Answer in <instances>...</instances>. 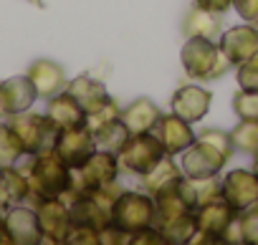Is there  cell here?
Masks as SVG:
<instances>
[{"label": "cell", "mask_w": 258, "mask_h": 245, "mask_svg": "<svg viewBox=\"0 0 258 245\" xmlns=\"http://www.w3.org/2000/svg\"><path fill=\"white\" fill-rule=\"evenodd\" d=\"M220 242H230V245H238L243 242V227H240V212H235V217L228 222L225 232L220 235Z\"/></svg>", "instance_id": "36"}, {"label": "cell", "mask_w": 258, "mask_h": 245, "mask_svg": "<svg viewBox=\"0 0 258 245\" xmlns=\"http://www.w3.org/2000/svg\"><path fill=\"white\" fill-rule=\"evenodd\" d=\"M33 3H41V0H33Z\"/></svg>", "instance_id": "41"}, {"label": "cell", "mask_w": 258, "mask_h": 245, "mask_svg": "<svg viewBox=\"0 0 258 245\" xmlns=\"http://www.w3.org/2000/svg\"><path fill=\"white\" fill-rule=\"evenodd\" d=\"M91 132H94L96 147H99V149H109V152H114V154H116V152L126 144V139H129V129L124 127L121 116L114 119V121H106V124H101V127H96V129H91Z\"/></svg>", "instance_id": "26"}, {"label": "cell", "mask_w": 258, "mask_h": 245, "mask_svg": "<svg viewBox=\"0 0 258 245\" xmlns=\"http://www.w3.org/2000/svg\"><path fill=\"white\" fill-rule=\"evenodd\" d=\"M233 217H235V210L223 197H215V200H208L205 205H200L195 210V230L210 235L218 242Z\"/></svg>", "instance_id": "18"}, {"label": "cell", "mask_w": 258, "mask_h": 245, "mask_svg": "<svg viewBox=\"0 0 258 245\" xmlns=\"http://www.w3.org/2000/svg\"><path fill=\"white\" fill-rule=\"evenodd\" d=\"M0 99H3V106L11 116V114L28 111L36 104L38 91H36L33 81L28 78V73H23V76H11L6 81H0Z\"/></svg>", "instance_id": "20"}, {"label": "cell", "mask_w": 258, "mask_h": 245, "mask_svg": "<svg viewBox=\"0 0 258 245\" xmlns=\"http://www.w3.org/2000/svg\"><path fill=\"white\" fill-rule=\"evenodd\" d=\"M218 46L228 56V61L233 66H238V63L258 56V26H253V23L233 26V28L220 33Z\"/></svg>", "instance_id": "13"}, {"label": "cell", "mask_w": 258, "mask_h": 245, "mask_svg": "<svg viewBox=\"0 0 258 245\" xmlns=\"http://www.w3.org/2000/svg\"><path fill=\"white\" fill-rule=\"evenodd\" d=\"M6 121L13 127V132L18 134L26 157H28V154L46 152V149H53V142H56L58 129L53 127V121H51L46 114H33V111L28 109V111L6 116Z\"/></svg>", "instance_id": "8"}, {"label": "cell", "mask_w": 258, "mask_h": 245, "mask_svg": "<svg viewBox=\"0 0 258 245\" xmlns=\"http://www.w3.org/2000/svg\"><path fill=\"white\" fill-rule=\"evenodd\" d=\"M0 245H11L8 232H6V215H3V210H0Z\"/></svg>", "instance_id": "38"}, {"label": "cell", "mask_w": 258, "mask_h": 245, "mask_svg": "<svg viewBox=\"0 0 258 245\" xmlns=\"http://www.w3.org/2000/svg\"><path fill=\"white\" fill-rule=\"evenodd\" d=\"M66 242H71V245H99V230L89 227V225H71Z\"/></svg>", "instance_id": "33"}, {"label": "cell", "mask_w": 258, "mask_h": 245, "mask_svg": "<svg viewBox=\"0 0 258 245\" xmlns=\"http://www.w3.org/2000/svg\"><path fill=\"white\" fill-rule=\"evenodd\" d=\"M177 192L182 195V200L192 210H198L208 200L220 197V180L218 177H185L180 182V190Z\"/></svg>", "instance_id": "25"}, {"label": "cell", "mask_w": 258, "mask_h": 245, "mask_svg": "<svg viewBox=\"0 0 258 245\" xmlns=\"http://www.w3.org/2000/svg\"><path fill=\"white\" fill-rule=\"evenodd\" d=\"M182 33H185V38H210V41H218L220 33H223V16L213 13L208 8L195 6L182 18Z\"/></svg>", "instance_id": "22"}, {"label": "cell", "mask_w": 258, "mask_h": 245, "mask_svg": "<svg viewBox=\"0 0 258 245\" xmlns=\"http://www.w3.org/2000/svg\"><path fill=\"white\" fill-rule=\"evenodd\" d=\"M21 170L28 180V202L31 205H36L41 200H51V197H63L69 192L71 167L53 149L28 154V162Z\"/></svg>", "instance_id": "2"}, {"label": "cell", "mask_w": 258, "mask_h": 245, "mask_svg": "<svg viewBox=\"0 0 258 245\" xmlns=\"http://www.w3.org/2000/svg\"><path fill=\"white\" fill-rule=\"evenodd\" d=\"M111 222L119 225L126 235L155 227V197L147 190H121L111 210Z\"/></svg>", "instance_id": "6"}, {"label": "cell", "mask_w": 258, "mask_h": 245, "mask_svg": "<svg viewBox=\"0 0 258 245\" xmlns=\"http://www.w3.org/2000/svg\"><path fill=\"white\" fill-rule=\"evenodd\" d=\"M96 149V139H94V132L84 124V127H71V129H61L56 134V142H53V152L74 170V167H81Z\"/></svg>", "instance_id": "11"}, {"label": "cell", "mask_w": 258, "mask_h": 245, "mask_svg": "<svg viewBox=\"0 0 258 245\" xmlns=\"http://www.w3.org/2000/svg\"><path fill=\"white\" fill-rule=\"evenodd\" d=\"M233 149L240 154H258V119H240L230 132Z\"/></svg>", "instance_id": "27"}, {"label": "cell", "mask_w": 258, "mask_h": 245, "mask_svg": "<svg viewBox=\"0 0 258 245\" xmlns=\"http://www.w3.org/2000/svg\"><path fill=\"white\" fill-rule=\"evenodd\" d=\"M121 116V106L116 104V99H106L96 111H91L89 116H86V127L89 129H96V127H101V124H106V121H114V119H119Z\"/></svg>", "instance_id": "30"}, {"label": "cell", "mask_w": 258, "mask_h": 245, "mask_svg": "<svg viewBox=\"0 0 258 245\" xmlns=\"http://www.w3.org/2000/svg\"><path fill=\"white\" fill-rule=\"evenodd\" d=\"M119 185H109V187H96V190H86L81 195H76L69 202V212H71V225H89V227H106L111 222V210L119 195Z\"/></svg>", "instance_id": "5"}, {"label": "cell", "mask_w": 258, "mask_h": 245, "mask_svg": "<svg viewBox=\"0 0 258 245\" xmlns=\"http://www.w3.org/2000/svg\"><path fill=\"white\" fill-rule=\"evenodd\" d=\"M152 132H155L157 139L162 142L165 152L172 154V157L182 154V152L198 139V132L192 129V124H190V121H185L182 116H177L175 111L162 114V119L157 121V127H155Z\"/></svg>", "instance_id": "14"}, {"label": "cell", "mask_w": 258, "mask_h": 245, "mask_svg": "<svg viewBox=\"0 0 258 245\" xmlns=\"http://www.w3.org/2000/svg\"><path fill=\"white\" fill-rule=\"evenodd\" d=\"M230 132L223 129H203L198 139L180 154V167L185 177H218L228 159L233 157Z\"/></svg>", "instance_id": "1"}, {"label": "cell", "mask_w": 258, "mask_h": 245, "mask_svg": "<svg viewBox=\"0 0 258 245\" xmlns=\"http://www.w3.org/2000/svg\"><path fill=\"white\" fill-rule=\"evenodd\" d=\"M126 242H129V235L114 222L99 230V245H126Z\"/></svg>", "instance_id": "34"}, {"label": "cell", "mask_w": 258, "mask_h": 245, "mask_svg": "<svg viewBox=\"0 0 258 245\" xmlns=\"http://www.w3.org/2000/svg\"><path fill=\"white\" fill-rule=\"evenodd\" d=\"M23 157H26V152H23L18 134L13 132V127L8 121H0V167L18 165Z\"/></svg>", "instance_id": "28"}, {"label": "cell", "mask_w": 258, "mask_h": 245, "mask_svg": "<svg viewBox=\"0 0 258 245\" xmlns=\"http://www.w3.org/2000/svg\"><path fill=\"white\" fill-rule=\"evenodd\" d=\"M46 116L53 121V127L61 129H71V127H84L86 124V109L63 89L61 94L46 99Z\"/></svg>", "instance_id": "19"}, {"label": "cell", "mask_w": 258, "mask_h": 245, "mask_svg": "<svg viewBox=\"0 0 258 245\" xmlns=\"http://www.w3.org/2000/svg\"><path fill=\"white\" fill-rule=\"evenodd\" d=\"M8 116V111H6V106H3V99H0V121H3Z\"/></svg>", "instance_id": "40"}, {"label": "cell", "mask_w": 258, "mask_h": 245, "mask_svg": "<svg viewBox=\"0 0 258 245\" xmlns=\"http://www.w3.org/2000/svg\"><path fill=\"white\" fill-rule=\"evenodd\" d=\"M195 6H200V8H208V11H213V13H228L230 8H233V0H195Z\"/></svg>", "instance_id": "37"}, {"label": "cell", "mask_w": 258, "mask_h": 245, "mask_svg": "<svg viewBox=\"0 0 258 245\" xmlns=\"http://www.w3.org/2000/svg\"><path fill=\"white\" fill-rule=\"evenodd\" d=\"M233 11L245 21L258 26V0H233Z\"/></svg>", "instance_id": "35"}, {"label": "cell", "mask_w": 258, "mask_h": 245, "mask_svg": "<svg viewBox=\"0 0 258 245\" xmlns=\"http://www.w3.org/2000/svg\"><path fill=\"white\" fill-rule=\"evenodd\" d=\"M28 78L33 81L36 91H38V99H51L56 94H61L69 84L66 78V71L61 63L51 61V58H38L28 66Z\"/></svg>", "instance_id": "16"}, {"label": "cell", "mask_w": 258, "mask_h": 245, "mask_svg": "<svg viewBox=\"0 0 258 245\" xmlns=\"http://www.w3.org/2000/svg\"><path fill=\"white\" fill-rule=\"evenodd\" d=\"M6 232H8L11 245H38V242H43V232H41V225H38L36 207L16 205V207L6 210Z\"/></svg>", "instance_id": "15"}, {"label": "cell", "mask_w": 258, "mask_h": 245, "mask_svg": "<svg viewBox=\"0 0 258 245\" xmlns=\"http://www.w3.org/2000/svg\"><path fill=\"white\" fill-rule=\"evenodd\" d=\"M220 197L235 210L243 212L253 205H258V177L253 170H230L220 180Z\"/></svg>", "instance_id": "9"}, {"label": "cell", "mask_w": 258, "mask_h": 245, "mask_svg": "<svg viewBox=\"0 0 258 245\" xmlns=\"http://www.w3.org/2000/svg\"><path fill=\"white\" fill-rule=\"evenodd\" d=\"M250 170H253V175L258 177V154H253V165H250Z\"/></svg>", "instance_id": "39"}, {"label": "cell", "mask_w": 258, "mask_h": 245, "mask_svg": "<svg viewBox=\"0 0 258 245\" xmlns=\"http://www.w3.org/2000/svg\"><path fill=\"white\" fill-rule=\"evenodd\" d=\"M180 63L192 81H215L220 78L233 63L220 51L218 41L210 38H185L180 51Z\"/></svg>", "instance_id": "3"}, {"label": "cell", "mask_w": 258, "mask_h": 245, "mask_svg": "<svg viewBox=\"0 0 258 245\" xmlns=\"http://www.w3.org/2000/svg\"><path fill=\"white\" fill-rule=\"evenodd\" d=\"M240 227H243V242L258 245V205L240 212Z\"/></svg>", "instance_id": "32"}, {"label": "cell", "mask_w": 258, "mask_h": 245, "mask_svg": "<svg viewBox=\"0 0 258 245\" xmlns=\"http://www.w3.org/2000/svg\"><path fill=\"white\" fill-rule=\"evenodd\" d=\"M235 78H238V86L245 89V91H258V56L243 61L235 66Z\"/></svg>", "instance_id": "31"}, {"label": "cell", "mask_w": 258, "mask_h": 245, "mask_svg": "<svg viewBox=\"0 0 258 245\" xmlns=\"http://www.w3.org/2000/svg\"><path fill=\"white\" fill-rule=\"evenodd\" d=\"M210 104H213V94L208 89H203L200 84H182L175 89L170 99V111H175L190 124H198L210 111Z\"/></svg>", "instance_id": "12"}, {"label": "cell", "mask_w": 258, "mask_h": 245, "mask_svg": "<svg viewBox=\"0 0 258 245\" xmlns=\"http://www.w3.org/2000/svg\"><path fill=\"white\" fill-rule=\"evenodd\" d=\"M36 215H38V225L43 232V242L51 245H61L66 242L69 232H71V212L69 205L61 197H51V200H41L33 205Z\"/></svg>", "instance_id": "10"}, {"label": "cell", "mask_w": 258, "mask_h": 245, "mask_svg": "<svg viewBox=\"0 0 258 245\" xmlns=\"http://www.w3.org/2000/svg\"><path fill=\"white\" fill-rule=\"evenodd\" d=\"M28 200V180L18 165L0 167V210H11Z\"/></svg>", "instance_id": "23"}, {"label": "cell", "mask_w": 258, "mask_h": 245, "mask_svg": "<svg viewBox=\"0 0 258 245\" xmlns=\"http://www.w3.org/2000/svg\"><path fill=\"white\" fill-rule=\"evenodd\" d=\"M233 111L238 119H258V91L240 89L233 96Z\"/></svg>", "instance_id": "29"}, {"label": "cell", "mask_w": 258, "mask_h": 245, "mask_svg": "<svg viewBox=\"0 0 258 245\" xmlns=\"http://www.w3.org/2000/svg\"><path fill=\"white\" fill-rule=\"evenodd\" d=\"M66 91L86 109V116L91 114V111H96L106 99H109V91H106V86L101 84V81H96V78H91L89 73H81V76H76V78H71L69 84H66Z\"/></svg>", "instance_id": "24"}, {"label": "cell", "mask_w": 258, "mask_h": 245, "mask_svg": "<svg viewBox=\"0 0 258 245\" xmlns=\"http://www.w3.org/2000/svg\"><path fill=\"white\" fill-rule=\"evenodd\" d=\"M165 154H167V152H165L162 142L157 139V134H155V132H142V134H129L126 144L116 152V159H119L121 172L135 175V177H142V175H147Z\"/></svg>", "instance_id": "7"}, {"label": "cell", "mask_w": 258, "mask_h": 245, "mask_svg": "<svg viewBox=\"0 0 258 245\" xmlns=\"http://www.w3.org/2000/svg\"><path fill=\"white\" fill-rule=\"evenodd\" d=\"M160 119H162V109L147 96H140V99H135L132 104H126L121 109V121L129 129V134L152 132Z\"/></svg>", "instance_id": "21"}, {"label": "cell", "mask_w": 258, "mask_h": 245, "mask_svg": "<svg viewBox=\"0 0 258 245\" xmlns=\"http://www.w3.org/2000/svg\"><path fill=\"white\" fill-rule=\"evenodd\" d=\"M119 172H121V167H119L116 154L109 152V149H99V147H96L94 154H91L81 167H74V170H71V185H69V192H66L61 200L69 205L76 195H81V192H86V190L116 185Z\"/></svg>", "instance_id": "4"}, {"label": "cell", "mask_w": 258, "mask_h": 245, "mask_svg": "<svg viewBox=\"0 0 258 245\" xmlns=\"http://www.w3.org/2000/svg\"><path fill=\"white\" fill-rule=\"evenodd\" d=\"M182 180H185V172L175 162L172 154H165L147 175H142V185H145V190L152 197H160V195H167V192L180 190V182Z\"/></svg>", "instance_id": "17"}]
</instances>
